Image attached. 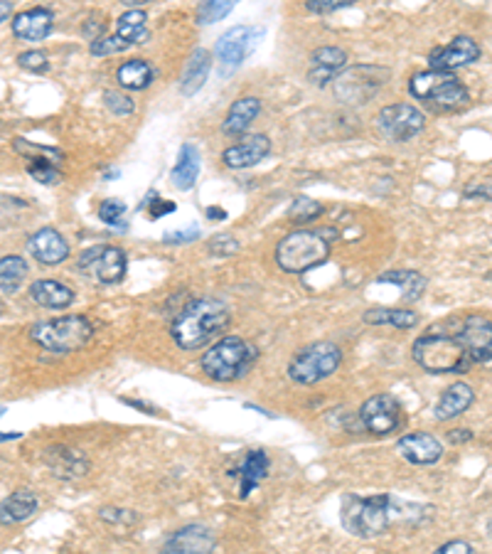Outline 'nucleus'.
Returning a JSON list of instances; mask_svg holds the SVG:
<instances>
[{
  "mask_svg": "<svg viewBox=\"0 0 492 554\" xmlns=\"http://www.w3.org/2000/svg\"><path fill=\"white\" fill-rule=\"evenodd\" d=\"M229 320H232V313L224 300L200 296V299H192L175 316L170 336L180 350H197L214 340L222 330H227Z\"/></svg>",
  "mask_w": 492,
  "mask_h": 554,
  "instance_id": "obj_1",
  "label": "nucleus"
},
{
  "mask_svg": "<svg viewBox=\"0 0 492 554\" xmlns=\"http://www.w3.org/2000/svg\"><path fill=\"white\" fill-rule=\"evenodd\" d=\"M414 363L419 365L421 370H426L431 374H446V373H465L470 365V355L460 343V337L456 333L453 319L441 320L436 326H431L424 336L414 343L411 347Z\"/></svg>",
  "mask_w": 492,
  "mask_h": 554,
  "instance_id": "obj_2",
  "label": "nucleus"
},
{
  "mask_svg": "<svg viewBox=\"0 0 492 554\" xmlns=\"http://www.w3.org/2000/svg\"><path fill=\"white\" fill-rule=\"evenodd\" d=\"M259 350L254 343H249L239 336H227L207 347L202 357V373L214 382L241 380L254 367Z\"/></svg>",
  "mask_w": 492,
  "mask_h": 554,
  "instance_id": "obj_3",
  "label": "nucleus"
},
{
  "mask_svg": "<svg viewBox=\"0 0 492 554\" xmlns=\"http://www.w3.org/2000/svg\"><path fill=\"white\" fill-rule=\"evenodd\" d=\"M30 340L50 353L69 355L82 350L94 337V326L84 316H62V319L40 320L28 330Z\"/></svg>",
  "mask_w": 492,
  "mask_h": 554,
  "instance_id": "obj_4",
  "label": "nucleus"
},
{
  "mask_svg": "<svg viewBox=\"0 0 492 554\" xmlns=\"http://www.w3.org/2000/svg\"><path fill=\"white\" fill-rule=\"evenodd\" d=\"M409 91L414 99H419L433 111H458L468 104V89L458 82L453 72L441 69L416 72L411 77Z\"/></svg>",
  "mask_w": 492,
  "mask_h": 554,
  "instance_id": "obj_5",
  "label": "nucleus"
},
{
  "mask_svg": "<svg viewBox=\"0 0 492 554\" xmlns=\"http://www.w3.org/2000/svg\"><path fill=\"white\" fill-rule=\"evenodd\" d=\"M392 495H347L342 503V525L350 535L372 540L382 535L392 518Z\"/></svg>",
  "mask_w": 492,
  "mask_h": 554,
  "instance_id": "obj_6",
  "label": "nucleus"
},
{
  "mask_svg": "<svg viewBox=\"0 0 492 554\" xmlns=\"http://www.w3.org/2000/svg\"><path fill=\"white\" fill-rule=\"evenodd\" d=\"M330 245L325 242L323 232H310V229H298L293 235L283 236L276 246V263L286 273H303L328 262Z\"/></svg>",
  "mask_w": 492,
  "mask_h": 554,
  "instance_id": "obj_7",
  "label": "nucleus"
},
{
  "mask_svg": "<svg viewBox=\"0 0 492 554\" xmlns=\"http://www.w3.org/2000/svg\"><path fill=\"white\" fill-rule=\"evenodd\" d=\"M340 363H342V350L335 343L330 340L310 343L293 355L291 365H288V377L296 384H318V382L328 380L330 374L338 370Z\"/></svg>",
  "mask_w": 492,
  "mask_h": 554,
  "instance_id": "obj_8",
  "label": "nucleus"
},
{
  "mask_svg": "<svg viewBox=\"0 0 492 554\" xmlns=\"http://www.w3.org/2000/svg\"><path fill=\"white\" fill-rule=\"evenodd\" d=\"M377 134L389 143H406L424 131L426 118L411 104H392L377 114Z\"/></svg>",
  "mask_w": 492,
  "mask_h": 554,
  "instance_id": "obj_9",
  "label": "nucleus"
},
{
  "mask_svg": "<svg viewBox=\"0 0 492 554\" xmlns=\"http://www.w3.org/2000/svg\"><path fill=\"white\" fill-rule=\"evenodd\" d=\"M79 272L92 276L94 282L104 283V286L119 283L126 276V254L119 246H92L79 256Z\"/></svg>",
  "mask_w": 492,
  "mask_h": 554,
  "instance_id": "obj_10",
  "label": "nucleus"
},
{
  "mask_svg": "<svg viewBox=\"0 0 492 554\" xmlns=\"http://www.w3.org/2000/svg\"><path fill=\"white\" fill-rule=\"evenodd\" d=\"M360 421L372 437H387L401 427L404 421V409L394 394H372L369 400L360 407Z\"/></svg>",
  "mask_w": 492,
  "mask_h": 554,
  "instance_id": "obj_11",
  "label": "nucleus"
},
{
  "mask_svg": "<svg viewBox=\"0 0 492 554\" xmlns=\"http://www.w3.org/2000/svg\"><path fill=\"white\" fill-rule=\"evenodd\" d=\"M453 326L473 363H492V320L485 316H465L453 319Z\"/></svg>",
  "mask_w": 492,
  "mask_h": 554,
  "instance_id": "obj_12",
  "label": "nucleus"
},
{
  "mask_svg": "<svg viewBox=\"0 0 492 554\" xmlns=\"http://www.w3.org/2000/svg\"><path fill=\"white\" fill-rule=\"evenodd\" d=\"M480 57V47L475 42L473 37H456L453 42H448L443 47H436L429 55V67L431 69H441V72H453L460 67L473 64Z\"/></svg>",
  "mask_w": 492,
  "mask_h": 554,
  "instance_id": "obj_13",
  "label": "nucleus"
},
{
  "mask_svg": "<svg viewBox=\"0 0 492 554\" xmlns=\"http://www.w3.org/2000/svg\"><path fill=\"white\" fill-rule=\"evenodd\" d=\"M256 35H259V30L246 28V25L227 30L214 45V57L222 62V67H239L246 60V55L254 50Z\"/></svg>",
  "mask_w": 492,
  "mask_h": 554,
  "instance_id": "obj_14",
  "label": "nucleus"
},
{
  "mask_svg": "<svg viewBox=\"0 0 492 554\" xmlns=\"http://www.w3.org/2000/svg\"><path fill=\"white\" fill-rule=\"evenodd\" d=\"M396 451H399L409 464L414 466H431L436 464L438 458L443 456V444L436 437H431L426 431H414V434H404L396 441Z\"/></svg>",
  "mask_w": 492,
  "mask_h": 554,
  "instance_id": "obj_15",
  "label": "nucleus"
},
{
  "mask_svg": "<svg viewBox=\"0 0 492 554\" xmlns=\"http://www.w3.org/2000/svg\"><path fill=\"white\" fill-rule=\"evenodd\" d=\"M269 151H271V141L264 134H254V136H246L244 141H239L237 146L227 148L222 153V163L227 165V168H234V171L254 168V165L264 161Z\"/></svg>",
  "mask_w": 492,
  "mask_h": 554,
  "instance_id": "obj_16",
  "label": "nucleus"
},
{
  "mask_svg": "<svg viewBox=\"0 0 492 554\" xmlns=\"http://www.w3.org/2000/svg\"><path fill=\"white\" fill-rule=\"evenodd\" d=\"M13 35L23 42H42L55 28V15L47 8H30L13 18Z\"/></svg>",
  "mask_w": 492,
  "mask_h": 554,
  "instance_id": "obj_17",
  "label": "nucleus"
},
{
  "mask_svg": "<svg viewBox=\"0 0 492 554\" xmlns=\"http://www.w3.org/2000/svg\"><path fill=\"white\" fill-rule=\"evenodd\" d=\"M28 252L45 266H57L69 256V245L57 229L42 227L28 239Z\"/></svg>",
  "mask_w": 492,
  "mask_h": 554,
  "instance_id": "obj_18",
  "label": "nucleus"
},
{
  "mask_svg": "<svg viewBox=\"0 0 492 554\" xmlns=\"http://www.w3.org/2000/svg\"><path fill=\"white\" fill-rule=\"evenodd\" d=\"M45 466L52 476L62 481H77L89 473V461L84 458L82 451H74L69 446H52L45 451Z\"/></svg>",
  "mask_w": 492,
  "mask_h": 554,
  "instance_id": "obj_19",
  "label": "nucleus"
},
{
  "mask_svg": "<svg viewBox=\"0 0 492 554\" xmlns=\"http://www.w3.org/2000/svg\"><path fill=\"white\" fill-rule=\"evenodd\" d=\"M214 547H217V540H214V535H212L210 527L187 525V527H180L173 537H168V542H165V552L205 554V552H212Z\"/></svg>",
  "mask_w": 492,
  "mask_h": 554,
  "instance_id": "obj_20",
  "label": "nucleus"
},
{
  "mask_svg": "<svg viewBox=\"0 0 492 554\" xmlns=\"http://www.w3.org/2000/svg\"><path fill=\"white\" fill-rule=\"evenodd\" d=\"M473 400H475L473 387L465 384V382H456V384L446 387L443 394L438 397L436 407H433V417H436L438 421H451V419L460 417L463 411H468L470 404H473Z\"/></svg>",
  "mask_w": 492,
  "mask_h": 554,
  "instance_id": "obj_21",
  "label": "nucleus"
},
{
  "mask_svg": "<svg viewBox=\"0 0 492 554\" xmlns=\"http://www.w3.org/2000/svg\"><path fill=\"white\" fill-rule=\"evenodd\" d=\"M30 299L47 310H62L72 306L74 291L55 279H40L30 286Z\"/></svg>",
  "mask_w": 492,
  "mask_h": 554,
  "instance_id": "obj_22",
  "label": "nucleus"
},
{
  "mask_svg": "<svg viewBox=\"0 0 492 554\" xmlns=\"http://www.w3.org/2000/svg\"><path fill=\"white\" fill-rule=\"evenodd\" d=\"M347 52L340 47H318L310 55V79L315 84L330 82L340 67H345Z\"/></svg>",
  "mask_w": 492,
  "mask_h": 554,
  "instance_id": "obj_23",
  "label": "nucleus"
},
{
  "mask_svg": "<svg viewBox=\"0 0 492 554\" xmlns=\"http://www.w3.org/2000/svg\"><path fill=\"white\" fill-rule=\"evenodd\" d=\"M259 111H261V101L256 99V97H241V99H237L229 106L227 118L222 124V131L227 136H241V134H246V128L254 124Z\"/></svg>",
  "mask_w": 492,
  "mask_h": 554,
  "instance_id": "obj_24",
  "label": "nucleus"
},
{
  "mask_svg": "<svg viewBox=\"0 0 492 554\" xmlns=\"http://www.w3.org/2000/svg\"><path fill=\"white\" fill-rule=\"evenodd\" d=\"M210 69L212 55L207 50L197 47L190 55V60H187V64H185L183 79H180V91H183L185 97H195V94L205 87L207 77H210Z\"/></svg>",
  "mask_w": 492,
  "mask_h": 554,
  "instance_id": "obj_25",
  "label": "nucleus"
},
{
  "mask_svg": "<svg viewBox=\"0 0 492 554\" xmlns=\"http://www.w3.org/2000/svg\"><path fill=\"white\" fill-rule=\"evenodd\" d=\"M269 466H271V461H269V456H266V451H249L244 458V464H241V468H239V495L241 498H246L249 493L256 491L259 485H261V481H264L266 476H269Z\"/></svg>",
  "mask_w": 492,
  "mask_h": 554,
  "instance_id": "obj_26",
  "label": "nucleus"
},
{
  "mask_svg": "<svg viewBox=\"0 0 492 554\" xmlns=\"http://www.w3.org/2000/svg\"><path fill=\"white\" fill-rule=\"evenodd\" d=\"M200 178V151L185 143L178 155V163H175L173 173H170V182H173L178 190H192L195 182Z\"/></svg>",
  "mask_w": 492,
  "mask_h": 554,
  "instance_id": "obj_27",
  "label": "nucleus"
},
{
  "mask_svg": "<svg viewBox=\"0 0 492 554\" xmlns=\"http://www.w3.org/2000/svg\"><path fill=\"white\" fill-rule=\"evenodd\" d=\"M37 505H40L37 495L30 488L10 493V498L3 500V525H13V522L32 518L37 512Z\"/></svg>",
  "mask_w": 492,
  "mask_h": 554,
  "instance_id": "obj_28",
  "label": "nucleus"
},
{
  "mask_svg": "<svg viewBox=\"0 0 492 554\" xmlns=\"http://www.w3.org/2000/svg\"><path fill=\"white\" fill-rule=\"evenodd\" d=\"M116 35L126 42L128 47L141 45L148 40V15L141 8H128V13H123L119 20H116Z\"/></svg>",
  "mask_w": 492,
  "mask_h": 554,
  "instance_id": "obj_29",
  "label": "nucleus"
},
{
  "mask_svg": "<svg viewBox=\"0 0 492 554\" xmlns=\"http://www.w3.org/2000/svg\"><path fill=\"white\" fill-rule=\"evenodd\" d=\"M362 320L367 326H394L399 330L419 326V313L406 309H369L362 313Z\"/></svg>",
  "mask_w": 492,
  "mask_h": 554,
  "instance_id": "obj_30",
  "label": "nucleus"
},
{
  "mask_svg": "<svg viewBox=\"0 0 492 554\" xmlns=\"http://www.w3.org/2000/svg\"><path fill=\"white\" fill-rule=\"evenodd\" d=\"M30 272L28 259L18 254H8L0 259V291L3 296H10L20 289V283L25 282Z\"/></svg>",
  "mask_w": 492,
  "mask_h": 554,
  "instance_id": "obj_31",
  "label": "nucleus"
},
{
  "mask_svg": "<svg viewBox=\"0 0 492 554\" xmlns=\"http://www.w3.org/2000/svg\"><path fill=\"white\" fill-rule=\"evenodd\" d=\"M116 79L123 89L128 91H141L150 87L153 82V67L146 62V60H128L119 67L116 72Z\"/></svg>",
  "mask_w": 492,
  "mask_h": 554,
  "instance_id": "obj_32",
  "label": "nucleus"
},
{
  "mask_svg": "<svg viewBox=\"0 0 492 554\" xmlns=\"http://www.w3.org/2000/svg\"><path fill=\"white\" fill-rule=\"evenodd\" d=\"M377 282L392 283V286H396V289L404 293L401 299L406 300V303L419 300L424 289H426V279H424L419 272H387V273H382Z\"/></svg>",
  "mask_w": 492,
  "mask_h": 554,
  "instance_id": "obj_33",
  "label": "nucleus"
},
{
  "mask_svg": "<svg viewBox=\"0 0 492 554\" xmlns=\"http://www.w3.org/2000/svg\"><path fill=\"white\" fill-rule=\"evenodd\" d=\"M234 5H237V0H202L200 8H197V23L200 25L219 23L222 18H227Z\"/></svg>",
  "mask_w": 492,
  "mask_h": 554,
  "instance_id": "obj_34",
  "label": "nucleus"
},
{
  "mask_svg": "<svg viewBox=\"0 0 492 554\" xmlns=\"http://www.w3.org/2000/svg\"><path fill=\"white\" fill-rule=\"evenodd\" d=\"M28 173L30 178H35L42 185H55L59 180V173H57L55 165L50 163L47 158H40V155H30L28 158Z\"/></svg>",
  "mask_w": 492,
  "mask_h": 554,
  "instance_id": "obj_35",
  "label": "nucleus"
},
{
  "mask_svg": "<svg viewBox=\"0 0 492 554\" xmlns=\"http://www.w3.org/2000/svg\"><path fill=\"white\" fill-rule=\"evenodd\" d=\"M320 212H323V205L318 200H313V198H296L291 209H288V217L293 222H310V219L320 217Z\"/></svg>",
  "mask_w": 492,
  "mask_h": 554,
  "instance_id": "obj_36",
  "label": "nucleus"
},
{
  "mask_svg": "<svg viewBox=\"0 0 492 554\" xmlns=\"http://www.w3.org/2000/svg\"><path fill=\"white\" fill-rule=\"evenodd\" d=\"M123 50H128V45L116 32H114V35L96 37V40H92V45H89V52H92L94 57L116 55V52H123Z\"/></svg>",
  "mask_w": 492,
  "mask_h": 554,
  "instance_id": "obj_37",
  "label": "nucleus"
},
{
  "mask_svg": "<svg viewBox=\"0 0 492 554\" xmlns=\"http://www.w3.org/2000/svg\"><path fill=\"white\" fill-rule=\"evenodd\" d=\"M207 249H210L212 256H219V259H224V256H234V254H237V252H239V242L232 235H214L210 239V245H207Z\"/></svg>",
  "mask_w": 492,
  "mask_h": 554,
  "instance_id": "obj_38",
  "label": "nucleus"
},
{
  "mask_svg": "<svg viewBox=\"0 0 492 554\" xmlns=\"http://www.w3.org/2000/svg\"><path fill=\"white\" fill-rule=\"evenodd\" d=\"M104 104H106L111 114H116V116H128V114H133V109H136L133 99H128L126 94H119V91H106V94H104Z\"/></svg>",
  "mask_w": 492,
  "mask_h": 554,
  "instance_id": "obj_39",
  "label": "nucleus"
},
{
  "mask_svg": "<svg viewBox=\"0 0 492 554\" xmlns=\"http://www.w3.org/2000/svg\"><path fill=\"white\" fill-rule=\"evenodd\" d=\"M463 195L470 200H492V175L468 182L463 188Z\"/></svg>",
  "mask_w": 492,
  "mask_h": 554,
  "instance_id": "obj_40",
  "label": "nucleus"
},
{
  "mask_svg": "<svg viewBox=\"0 0 492 554\" xmlns=\"http://www.w3.org/2000/svg\"><path fill=\"white\" fill-rule=\"evenodd\" d=\"M126 202L109 198V200H104L99 205V217L104 219V222H109V225H119L121 217L126 215Z\"/></svg>",
  "mask_w": 492,
  "mask_h": 554,
  "instance_id": "obj_41",
  "label": "nucleus"
},
{
  "mask_svg": "<svg viewBox=\"0 0 492 554\" xmlns=\"http://www.w3.org/2000/svg\"><path fill=\"white\" fill-rule=\"evenodd\" d=\"M18 64L23 69H30V72H45L47 69V55L40 52V50H30V52H23L18 57Z\"/></svg>",
  "mask_w": 492,
  "mask_h": 554,
  "instance_id": "obj_42",
  "label": "nucleus"
},
{
  "mask_svg": "<svg viewBox=\"0 0 492 554\" xmlns=\"http://www.w3.org/2000/svg\"><path fill=\"white\" fill-rule=\"evenodd\" d=\"M355 0H308L310 13H318V15H325V13H335V10H342L347 5H352Z\"/></svg>",
  "mask_w": 492,
  "mask_h": 554,
  "instance_id": "obj_43",
  "label": "nucleus"
},
{
  "mask_svg": "<svg viewBox=\"0 0 492 554\" xmlns=\"http://www.w3.org/2000/svg\"><path fill=\"white\" fill-rule=\"evenodd\" d=\"M168 212H175V202L163 200V198H155V192H150V200H148V219H160Z\"/></svg>",
  "mask_w": 492,
  "mask_h": 554,
  "instance_id": "obj_44",
  "label": "nucleus"
},
{
  "mask_svg": "<svg viewBox=\"0 0 492 554\" xmlns=\"http://www.w3.org/2000/svg\"><path fill=\"white\" fill-rule=\"evenodd\" d=\"M200 236V229L190 227V229H178V232H165L163 242L165 245H187V242H195Z\"/></svg>",
  "mask_w": 492,
  "mask_h": 554,
  "instance_id": "obj_45",
  "label": "nucleus"
},
{
  "mask_svg": "<svg viewBox=\"0 0 492 554\" xmlns=\"http://www.w3.org/2000/svg\"><path fill=\"white\" fill-rule=\"evenodd\" d=\"M101 518L106 522H121V525H131L136 515L131 510H119V508H104L101 510Z\"/></svg>",
  "mask_w": 492,
  "mask_h": 554,
  "instance_id": "obj_46",
  "label": "nucleus"
},
{
  "mask_svg": "<svg viewBox=\"0 0 492 554\" xmlns=\"http://www.w3.org/2000/svg\"><path fill=\"white\" fill-rule=\"evenodd\" d=\"M438 552L441 554H456V552L470 554L473 552V545H468V542H463V540H453V542H446V545L438 547Z\"/></svg>",
  "mask_w": 492,
  "mask_h": 554,
  "instance_id": "obj_47",
  "label": "nucleus"
},
{
  "mask_svg": "<svg viewBox=\"0 0 492 554\" xmlns=\"http://www.w3.org/2000/svg\"><path fill=\"white\" fill-rule=\"evenodd\" d=\"M470 439H473V434H470V431H468V429H456V431H451V434H448V441H453V444H460V441H470Z\"/></svg>",
  "mask_w": 492,
  "mask_h": 554,
  "instance_id": "obj_48",
  "label": "nucleus"
},
{
  "mask_svg": "<svg viewBox=\"0 0 492 554\" xmlns=\"http://www.w3.org/2000/svg\"><path fill=\"white\" fill-rule=\"evenodd\" d=\"M10 10H13V0H0V23H8Z\"/></svg>",
  "mask_w": 492,
  "mask_h": 554,
  "instance_id": "obj_49",
  "label": "nucleus"
},
{
  "mask_svg": "<svg viewBox=\"0 0 492 554\" xmlns=\"http://www.w3.org/2000/svg\"><path fill=\"white\" fill-rule=\"evenodd\" d=\"M207 217L210 219H227V212L222 208H207Z\"/></svg>",
  "mask_w": 492,
  "mask_h": 554,
  "instance_id": "obj_50",
  "label": "nucleus"
},
{
  "mask_svg": "<svg viewBox=\"0 0 492 554\" xmlns=\"http://www.w3.org/2000/svg\"><path fill=\"white\" fill-rule=\"evenodd\" d=\"M121 5L126 8H141V5H148V3H155V0H119Z\"/></svg>",
  "mask_w": 492,
  "mask_h": 554,
  "instance_id": "obj_51",
  "label": "nucleus"
},
{
  "mask_svg": "<svg viewBox=\"0 0 492 554\" xmlns=\"http://www.w3.org/2000/svg\"><path fill=\"white\" fill-rule=\"evenodd\" d=\"M20 434L18 431H13V434H3V441H8V439H18Z\"/></svg>",
  "mask_w": 492,
  "mask_h": 554,
  "instance_id": "obj_52",
  "label": "nucleus"
},
{
  "mask_svg": "<svg viewBox=\"0 0 492 554\" xmlns=\"http://www.w3.org/2000/svg\"><path fill=\"white\" fill-rule=\"evenodd\" d=\"M490 532H492V520H490Z\"/></svg>",
  "mask_w": 492,
  "mask_h": 554,
  "instance_id": "obj_53",
  "label": "nucleus"
}]
</instances>
